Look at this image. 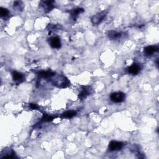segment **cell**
<instances>
[{"instance_id": "obj_1", "label": "cell", "mask_w": 159, "mask_h": 159, "mask_svg": "<svg viewBox=\"0 0 159 159\" xmlns=\"http://www.w3.org/2000/svg\"><path fill=\"white\" fill-rule=\"evenodd\" d=\"M52 83L53 85L60 88H64L70 85V81L68 78L62 75L55 76V78L52 80Z\"/></svg>"}, {"instance_id": "obj_2", "label": "cell", "mask_w": 159, "mask_h": 159, "mask_svg": "<svg viewBox=\"0 0 159 159\" xmlns=\"http://www.w3.org/2000/svg\"><path fill=\"white\" fill-rule=\"evenodd\" d=\"M107 14L108 11L104 10L103 11L98 13L95 16H93L91 19L92 24L94 26H98V24H100L103 21V19L106 18Z\"/></svg>"}, {"instance_id": "obj_3", "label": "cell", "mask_w": 159, "mask_h": 159, "mask_svg": "<svg viewBox=\"0 0 159 159\" xmlns=\"http://www.w3.org/2000/svg\"><path fill=\"white\" fill-rule=\"evenodd\" d=\"M125 98V95L123 92L121 91H118L113 93L110 95V99L111 100L116 103H122L124 101Z\"/></svg>"}, {"instance_id": "obj_4", "label": "cell", "mask_w": 159, "mask_h": 159, "mask_svg": "<svg viewBox=\"0 0 159 159\" xmlns=\"http://www.w3.org/2000/svg\"><path fill=\"white\" fill-rule=\"evenodd\" d=\"M124 143L123 142L112 140L109 144V151H116L121 150L124 147Z\"/></svg>"}, {"instance_id": "obj_5", "label": "cell", "mask_w": 159, "mask_h": 159, "mask_svg": "<svg viewBox=\"0 0 159 159\" xmlns=\"http://www.w3.org/2000/svg\"><path fill=\"white\" fill-rule=\"evenodd\" d=\"M41 6L44 11L45 13H48L54 8L53 1H42L40 3Z\"/></svg>"}, {"instance_id": "obj_6", "label": "cell", "mask_w": 159, "mask_h": 159, "mask_svg": "<svg viewBox=\"0 0 159 159\" xmlns=\"http://www.w3.org/2000/svg\"><path fill=\"white\" fill-rule=\"evenodd\" d=\"M141 70V66L139 63H134L128 68V72L129 74L136 75H138Z\"/></svg>"}, {"instance_id": "obj_7", "label": "cell", "mask_w": 159, "mask_h": 159, "mask_svg": "<svg viewBox=\"0 0 159 159\" xmlns=\"http://www.w3.org/2000/svg\"><path fill=\"white\" fill-rule=\"evenodd\" d=\"M50 46L53 48H60L61 47V41L58 37H52L50 39Z\"/></svg>"}, {"instance_id": "obj_8", "label": "cell", "mask_w": 159, "mask_h": 159, "mask_svg": "<svg viewBox=\"0 0 159 159\" xmlns=\"http://www.w3.org/2000/svg\"><path fill=\"white\" fill-rule=\"evenodd\" d=\"M13 79L14 81L18 83H21L24 80V76L23 73L17 72V71H13L12 72Z\"/></svg>"}, {"instance_id": "obj_9", "label": "cell", "mask_w": 159, "mask_h": 159, "mask_svg": "<svg viewBox=\"0 0 159 159\" xmlns=\"http://www.w3.org/2000/svg\"><path fill=\"white\" fill-rule=\"evenodd\" d=\"M90 90L89 87H86V86H83L82 87V89L81 92L80 93V94L78 95V97L80 100H84L85 98L90 95Z\"/></svg>"}, {"instance_id": "obj_10", "label": "cell", "mask_w": 159, "mask_h": 159, "mask_svg": "<svg viewBox=\"0 0 159 159\" xmlns=\"http://www.w3.org/2000/svg\"><path fill=\"white\" fill-rule=\"evenodd\" d=\"M158 50V48L157 46H149L145 47L144 48V53L146 56H152V54L157 52Z\"/></svg>"}, {"instance_id": "obj_11", "label": "cell", "mask_w": 159, "mask_h": 159, "mask_svg": "<svg viewBox=\"0 0 159 159\" xmlns=\"http://www.w3.org/2000/svg\"><path fill=\"white\" fill-rule=\"evenodd\" d=\"M38 74H39V76H40L41 77L44 78H51V77H52V76L56 75V73L51 70L41 71V72H39Z\"/></svg>"}, {"instance_id": "obj_12", "label": "cell", "mask_w": 159, "mask_h": 159, "mask_svg": "<svg viewBox=\"0 0 159 159\" xmlns=\"http://www.w3.org/2000/svg\"><path fill=\"white\" fill-rule=\"evenodd\" d=\"M121 36H122V34L120 33V32H118L116 31H109L108 33L109 38L112 40L119 39V38L121 37Z\"/></svg>"}, {"instance_id": "obj_13", "label": "cell", "mask_w": 159, "mask_h": 159, "mask_svg": "<svg viewBox=\"0 0 159 159\" xmlns=\"http://www.w3.org/2000/svg\"><path fill=\"white\" fill-rule=\"evenodd\" d=\"M83 12H84V9L83 8H78L73 9L72 11H71L70 14H71V15H72V16L74 19H76V18L78 17V15L80 14L83 13Z\"/></svg>"}, {"instance_id": "obj_14", "label": "cell", "mask_w": 159, "mask_h": 159, "mask_svg": "<svg viewBox=\"0 0 159 159\" xmlns=\"http://www.w3.org/2000/svg\"><path fill=\"white\" fill-rule=\"evenodd\" d=\"M76 114V112L75 111H67L62 114V117L63 118L70 119L74 117Z\"/></svg>"}, {"instance_id": "obj_15", "label": "cell", "mask_w": 159, "mask_h": 159, "mask_svg": "<svg viewBox=\"0 0 159 159\" xmlns=\"http://www.w3.org/2000/svg\"><path fill=\"white\" fill-rule=\"evenodd\" d=\"M0 14H1V18H6L9 14V11L3 7L0 8Z\"/></svg>"}, {"instance_id": "obj_16", "label": "cell", "mask_w": 159, "mask_h": 159, "mask_svg": "<svg viewBox=\"0 0 159 159\" xmlns=\"http://www.w3.org/2000/svg\"><path fill=\"white\" fill-rule=\"evenodd\" d=\"M54 117L50 116V115L48 114H43V116L42 118V121L43 122H50L52 121V120H53Z\"/></svg>"}, {"instance_id": "obj_17", "label": "cell", "mask_w": 159, "mask_h": 159, "mask_svg": "<svg viewBox=\"0 0 159 159\" xmlns=\"http://www.w3.org/2000/svg\"><path fill=\"white\" fill-rule=\"evenodd\" d=\"M23 4L21 1H14L13 3V6L14 8H18L19 9H22L21 8V6H23Z\"/></svg>"}, {"instance_id": "obj_18", "label": "cell", "mask_w": 159, "mask_h": 159, "mask_svg": "<svg viewBox=\"0 0 159 159\" xmlns=\"http://www.w3.org/2000/svg\"><path fill=\"white\" fill-rule=\"evenodd\" d=\"M29 107L31 108V109H37L38 108H39V106H38L36 104H32V103H31L29 104Z\"/></svg>"}]
</instances>
